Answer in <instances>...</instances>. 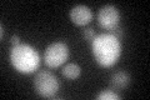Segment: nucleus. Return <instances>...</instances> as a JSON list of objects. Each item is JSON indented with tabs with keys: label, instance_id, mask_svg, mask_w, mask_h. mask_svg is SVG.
Returning a JSON list of instances; mask_svg holds the SVG:
<instances>
[{
	"label": "nucleus",
	"instance_id": "obj_1",
	"mask_svg": "<svg viewBox=\"0 0 150 100\" xmlns=\"http://www.w3.org/2000/svg\"><path fill=\"white\" fill-rule=\"evenodd\" d=\"M93 55L98 64L103 68H111L119 61L121 55L120 40L111 34H100L91 43Z\"/></svg>",
	"mask_w": 150,
	"mask_h": 100
},
{
	"label": "nucleus",
	"instance_id": "obj_2",
	"mask_svg": "<svg viewBox=\"0 0 150 100\" xmlns=\"http://www.w3.org/2000/svg\"><path fill=\"white\" fill-rule=\"evenodd\" d=\"M11 65L23 74H30L38 69L40 64L39 53L33 46L28 44H20L13 46L10 51Z\"/></svg>",
	"mask_w": 150,
	"mask_h": 100
},
{
	"label": "nucleus",
	"instance_id": "obj_3",
	"mask_svg": "<svg viewBox=\"0 0 150 100\" xmlns=\"http://www.w3.org/2000/svg\"><path fill=\"white\" fill-rule=\"evenodd\" d=\"M34 89L43 98H55L59 90L58 78L50 71H39L34 78Z\"/></svg>",
	"mask_w": 150,
	"mask_h": 100
},
{
	"label": "nucleus",
	"instance_id": "obj_4",
	"mask_svg": "<svg viewBox=\"0 0 150 100\" xmlns=\"http://www.w3.org/2000/svg\"><path fill=\"white\" fill-rule=\"evenodd\" d=\"M69 58V48L63 41H56L46 48L44 53L45 64L49 68H59Z\"/></svg>",
	"mask_w": 150,
	"mask_h": 100
},
{
	"label": "nucleus",
	"instance_id": "obj_5",
	"mask_svg": "<svg viewBox=\"0 0 150 100\" xmlns=\"http://www.w3.org/2000/svg\"><path fill=\"white\" fill-rule=\"evenodd\" d=\"M120 21V13L114 5L103 6L98 13V23L105 30H111L118 26Z\"/></svg>",
	"mask_w": 150,
	"mask_h": 100
},
{
	"label": "nucleus",
	"instance_id": "obj_6",
	"mask_svg": "<svg viewBox=\"0 0 150 100\" xmlns=\"http://www.w3.org/2000/svg\"><path fill=\"white\" fill-rule=\"evenodd\" d=\"M70 19L75 25L85 26L93 20V11L85 5H76L70 10Z\"/></svg>",
	"mask_w": 150,
	"mask_h": 100
},
{
	"label": "nucleus",
	"instance_id": "obj_7",
	"mask_svg": "<svg viewBox=\"0 0 150 100\" xmlns=\"http://www.w3.org/2000/svg\"><path fill=\"white\" fill-rule=\"evenodd\" d=\"M130 84V77L125 71H116L110 78V88L115 91H121Z\"/></svg>",
	"mask_w": 150,
	"mask_h": 100
},
{
	"label": "nucleus",
	"instance_id": "obj_8",
	"mask_svg": "<svg viewBox=\"0 0 150 100\" xmlns=\"http://www.w3.org/2000/svg\"><path fill=\"white\" fill-rule=\"evenodd\" d=\"M62 74L64 78H67L68 80H75L80 77L81 74V69L80 66L75 63H68L67 65L63 68Z\"/></svg>",
	"mask_w": 150,
	"mask_h": 100
},
{
	"label": "nucleus",
	"instance_id": "obj_9",
	"mask_svg": "<svg viewBox=\"0 0 150 100\" xmlns=\"http://www.w3.org/2000/svg\"><path fill=\"white\" fill-rule=\"evenodd\" d=\"M98 100H120V95L112 90H103L101 93L96 95Z\"/></svg>",
	"mask_w": 150,
	"mask_h": 100
},
{
	"label": "nucleus",
	"instance_id": "obj_10",
	"mask_svg": "<svg viewBox=\"0 0 150 100\" xmlns=\"http://www.w3.org/2000/svg\"><path fill=\"white\" fill-rule=\"evenodd\" d=\"M83 36H84V39H85L86 41L93 43L94 39L96 38L95 30H94L93 28H86V29H84V31H83Z\"/></svg>",
	"mask_w": 150,
	"mask_h": 100
},
{
	"label": "nucleus",
	"instance_id": "obj_11",
	"mask_svg": "<svg viewBox=\"0 0 150 100\" xmlns=\"http://www.w3.org/2000/svg\"><path fill=\"white\" fill-rule=\"evenodd\" d=\"M109 34H111L112 36H115L116 39H123L124 38V29L121 26H115V28H112L111 30H109Z\"/></svg>",
	"mask_w": 150,
	"mask_h": 100
},
{
	"label": "nucleus",
	"instance_id": "obj_12",
	"mask_svg": "<svg viewBox=\"0 0 150 100\" xmlns=\"http://www.w3.org/2000/svg\"><path fill=\"white\" fill-rule=\"evenodd\" d=\"M10 43H11L13 46H16V45H20L21 44V43H20V38H19L18 35H13L11 39H10Z\"/></svg>",
	"mask_w": 150,
	"mask_h": 100
},
{
	"label": "nucleus",
	"instance_id": "obj_13",
	"mask_svg": "<svg viewBox=\"0 0 150 100\" xmlns=\"http://www.w3.org/2000/svg\"><path fill=\"white\" fill-rule=\"evenodd\" d=\"M1 35H0V38H1V40L4 39V35H5V28H4V24H1Z\"/></svg>",
	"mask_w": 150,
	"mask_h": 100
}]
</instances>
